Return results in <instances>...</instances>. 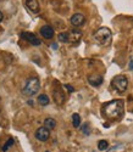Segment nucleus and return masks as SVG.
I'll use <instances>...</instances> for the list:
<instances>
[{
    "label": "nucleus",
    "instance_id": "1",
    "mask_svg": "<svg viewBox=\"0 0 133 152\" xmlns=\"http://www.w3.org/2000/svg\"><path fill=\"white\" fill-rule=\"evenodd\" d=\"M125 111V104L122 100H112L103 105L101 113L106 119L110 121H117L122 118Z\"/></svg>",
    "mask_w": 133,
    "mask_h": 152
},
{
    "label": "nucleus",
    "instance_id": "2",
    "mask_svg": "<svg viewBox=\"0 0 133 152\" xmlns=\"http://www.w3.org/2000/svg\"><path fill=\"white\" fill-rule=\"evenodd\" d=\"M39 89H41V80L38 77H31L26 80L23 88H22V93L26 96H34L38 94Z\"/></svg>",
    "mask_w": 133,
    "mask_h": 152
},
{
    "label": "nucleus",
    "instance_id": "3",
    "mask_svg": "<svg viewBox=\"0 0 133 152\" xmlns=\"http://www.w3.org/2000/svg\"><path fill=\"white\" fill-rule=\"evenodd\" d=\"M94 39L98 44L103 45V46H109L112 39V33L109 28L106 27H101L99 29L95 31L94 33Z\"/></svg>",
    "mask_w": 133,
    "mask_h": 152
},
{
    "label": "nucleus",
    "instance_id": "4",
    "mask_svg": "<svg viewBox=\"0 0 133 152\" xmlns=\"http://www.w3.org/2000/svg\"><path fill=\"white\" fill-rule=\"evenodd\" d=\"M111 85L116 91L125 93L128 88V79L125 77V75H116V77H114V79L111 80Z\"/></svg>",
    "mask_w": 133,
    "mask_h": 152
},
{
    "label": "nucleus",
    "instance_id": "5",
    "mask_svg": "<svg viewBox=\"0 0 133 152\" xmlns=\"http://www.w3.org/2000/svg\"><path fill=\"white\" fill-rule=\"evenodd\" d=\"M20 35H21L22 39H24L26 42L31 43V45H33V46H39V45L42 44L41 39H38V38H37L33 33H30V32H22Z\"/></svg>",
    "mask_w": 133,
    "mask_h": 152
},
{
    "label": "nucleus",
    "instance_id": "6",
    "mask_svg": "<svg viewBox=\"0 0 133 152\" xmlns=\"http://www.w3.org/2000/svg\"><path fill=\"white\" fill-rule=\"evenodd\" d=\"M52 97H54V101L58 105H62L65 101V95H64V90L61 85H56L52 90Z\"/></svg>",
    "mask_w": 133,
    "mask_h": 152
},
{
    "label": "nucleus",
    "instance_id": "7",
    "mask_svg": "<svg viewBox=\"0 0 133 152\" xmlns=\"http://www.w3.org/2000/svg\"><path fill=\"white\" fill-rule=\"evenodd\" d=\"M35 139L39 141H47L48 139L50 137V130L47 129L45 126H41V128H38L35 134H34Z\"/></svg>",
    "mask_w": 133,
    "mask_h": 152
},
{
    "label": "nucleus",
    "instance_id": "8",
    "mask_svg": "<svg viewBox=\"0 0 133 152\" xmlns=\"http://www.w3.org/2000/svg\"><path fill=\"white\" fill-rule=\"evenodd\" d=\"M82 32L79 29H72L69 32V43H71L72 45H77L82 39Z\"/></svg>",
    "mask_w": 133,
    "mask_h": 152
},
{
    "label": "nucleus",
    "instance_id": "9",
    "mask_svg": "<svg viewBox=\"0 0 133 152\" xmlns=\"http://www.w3.org/2000/svg\"><path fill=\"white\" fill-rule=\"evenodd\" d=\"M86 22V17L82 15V14H75L72 17H71V23H72V26L75 27H81L83 26Z\"/></svg>",
    "mask_w": 133,
    "mask_h": 152
},
{
    "label": "nucleus",
    "instance_id": "10",
    "mask_svg": "<svg viewBox=\"0 0 133 152\" xmlns=\"http://www.w3.org/2000/svg\"><path fill=\"white\" fill-rule=\"evenodd\" d=\"M54 28L50 26H43L41 28V35L44 38V39H51L54 37Z\"/></svg>",
    "mask_w": 133,
    "mask_h": 152
},
{
    "label": "nucleus",
    "instance_id": "11",
    "mask_svg": "<svg viewBox=\"0 0 133 152\" xmlns=\"http://www.w3.org/2000/svg\"><path fill=\"white\" fill-rule=\"evenodd\" d=\"M26 6L31 12H34V14H38L39 10H41L38 0H26Z\"/></svg>",
    "mask_w": 133,
    "mask_h": 152
},
{
    "label": "nucleus",
    "instance_id": "12",
    "mask_svg": "<svg viewBox=\"0 0 133 152\" xmlns=\"http://www.w3.org/2000/svg\"><path fill=\"white\" fill-rule=\"evenodd\" d=\"M103 80H104V78H103V75H100V74H92V75L88 77V82L93 86H99L103 83Z\"/></svg>",
    "mask_w": 133,
    "mask_h": 152
},
{
    "label": "nucleus",
    "instance_id": "13",
    "mask_svg": "<svg viewBox=\"0 0 133 152\" xmlns=\"http://www.w3.org/2000/svg\"><path fill=\"white\" fill-rule=\"evenodd\" d=\"M44 126L47 129H49V130H52L56 126V121L54 119V118H45V121H44Z\"/></svg>",
    "mask_w": 133,
    "mask_h": 152
},
{
    "label": "nucleus",
    "instance_id": "14",
    "mask_svg": "<svg viewBox=\"0 0 133 152\" xmlns=\"http://www.w3.org/2000/svg\"><path fill=\"white\" fill-rule=\"evenodd\" d=\"M72 125L75 128H79L81 126V117L78 113H73L72 115Z\"/></svg>",
    "mask_w": 133,
    "mask_h": 152
},
{
    "label": "nucleus",
    "instance_id": "15",
    "mask_svg": "<svg viewBox=\"0 0 133 152\" xmlns=\"http://www.w3.org/2000/svg\"><path fill=\"white\" fill-rule=\"evenodd\" d=\"M49 97L47 96V95H44V94H42V95H39L38 96V102H39V105H42V106H47V105H49Z\"/></svg>",
    "mask_w": 133,
    "mask_h": 152
},
{
    "label": "nucleus",
    "instance_id": "16",
    "mask_svg": "<svg viewBox=\"0 0 133 152\" xmlns=\"http://www.w3.org/2000/svg\"><path fill=\"white\" fill-rule=\"evenodd\" d=\"M58 39H59V42H61V43H69V33H60L59 35H58Z\"/></svg>",
    "mask_w": 133,
    "mask_h": 152
},
{
    "label": "nucleus",
    "instance_id": "17",
    "mask_svg": "<svg viewBox=\"0 0 133 152\" xmlns=\"http://www.w3.org/2000/svg\"><path fill=\"white\" fill-rule=\"evenodd\" d=\"M108 146H109V142L106 141V140H100V141L98 142V148H99L100 151L106 150V148H108Z\"/></svg>",
    "mask_w": 133,
    "mask_h": 152
},
{
    "label": "nucleus",
    "instance_id": "18",
    "mask_svg": "<svg viewBox=\"0 0 133 152\" xmlns=\"http://www.w3.org/2000/svg\"><path fill=\"white\" fill-rule=\"evenodd\" d=\"M81 130H82V133H84L86 135H89V134H90L89 124H88V123H83V124L81 125Z\"/></svg>",
    "mask_w": 133,
    "mask_h": 152
},
{
    "label": "nucleus",
    "instance_id": "19",
    "mask_svg": "<svg viewBox=\"0 0 133 152\" xmlns=\"http://www.w3.org/2000/svg\"><path fill=\"white\" fill-rule=\"evenodd\" d=\"M12 145H14V139H12V137H9V139H7V141H6V144H5V146L1 148L3 152H6V151L9 150V147L12 146Z\"/></svg>",
    "mask_w": 133,
    "mask_h": 152
},
{
    "label": "nucleus",
    "instance_id": "20",
    "mask_svg": "<svg viewBox=\"0 0 133 152\" xmlns=\"http://www.w3.org/2000/svg\"><path fill=\"white\" fill-rule=\"evenodd\" d=\"M65 88H66V89H67L70 93H73V91H75L73 86H71V85H69V84H65Z\"/></svg>",
    "mask_w": 133,
    "mask_h": 152
},
{
    "label": "nucleus",
    "instance_id": "21",
    "mask_svg": "<svg viewBox=\"0 0 133 152\" xmlns=\"http://www.w3.org/2000/svg\"><path fill=\"white\" fill-rule=\"evenodd\" d=\"M128 68H129L131 71H133V58H131V61H129V66H128Z\"/></svg>",
    "mask_w": 133,
    "mask_h": 152
},
{
    "label": "nucleus",
    "instance_id": "22",
    "mask_svg": "<svg viewBox=\"0 0 133 152\" xmlns=\"http://www.w3.org/2000/svg\"><path fill=\"white\" fill-rule=\"evenodd\" d=\"M3 20H4V14H3L1 11H0V22H1Z\"/></svg>",
    "mask_w": 133,
    "mask_h": 152
},
{
    "label": "nucleus",
    "instance_id": "23",
    "mask_svg": "<svg viewBox=\"0 0 133 152\" xmlns=\"http://www.w3.org/2000/svg\"><path fill=\"white\" fill-rule=\"evenodd\" d=\"M51 48H52V49H58V45L54 43V44H51Z\"/></svg>",
    "mask_w": 133,
    "mask_h": 152
},
{
    "label": "nucleus",
    "instance_id": "24",
    "mask_svg": "<svg viewBox=\"0 0 133 152\" xmlns=\"http://www.w3.org/2000/svg\"><path fill=\"white\" fill-rule=\"evenodd\" d=\"M47 152H49V151H47Z\"/></svg>",
    "mask_w": 133,
    "mask_h": 152
}]
</instances>
